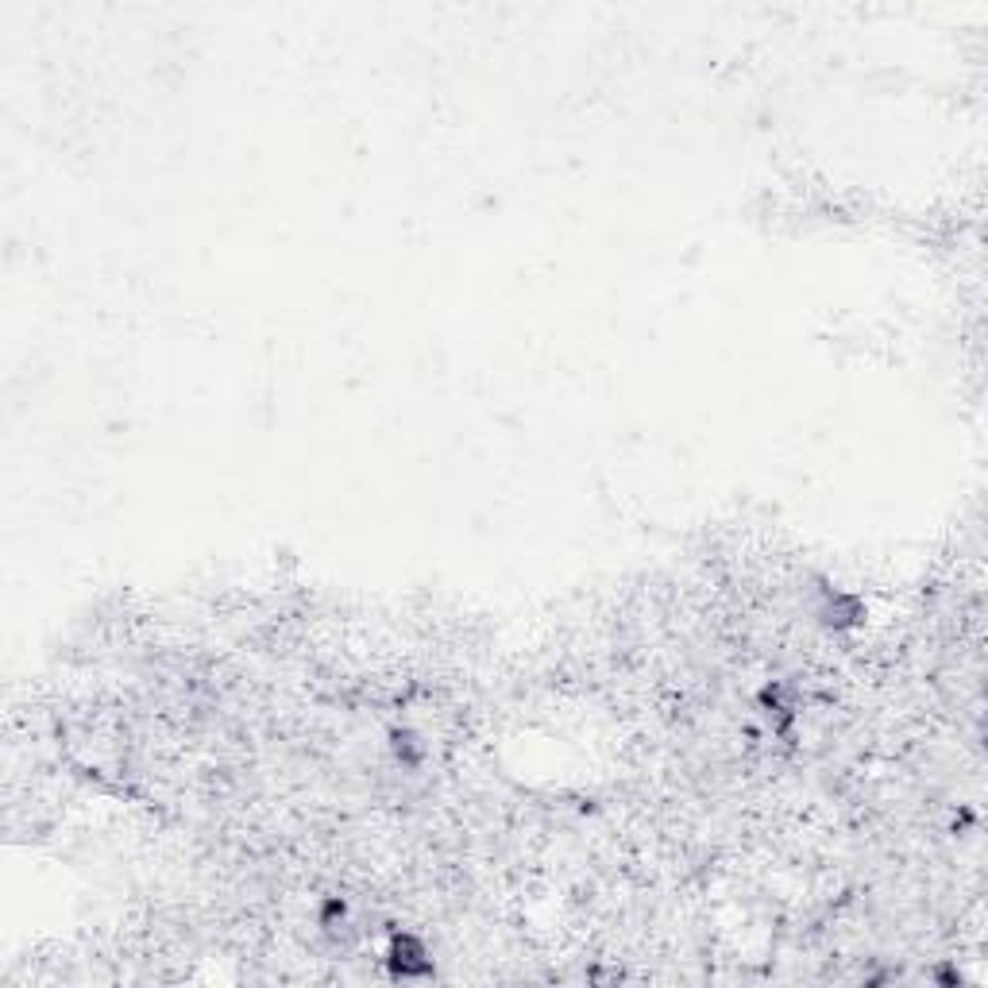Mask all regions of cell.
Instances as JSON below:
<instances>
[{
	"label": "cell",
	"instance_id": "1",
	"mask_svg": "<svg viewBox=\"0 0 988 988\" xmlns=\"http://www.w3.org/2000/svg\"><path fill=\"white\" fill-rule=\"evenodd\" d=\"M398 946L405 950V958L398 954V950L390 954V966H394V973H398V977H413V973H429V961H425L421 946H417L413 938H402Z\"/></svg>",
	"mask_w": 988,
	"mask_h": 988
}]
</instances>
